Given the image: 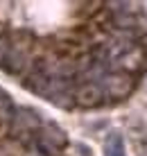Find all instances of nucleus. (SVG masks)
I'll use <instances>...</instances> for the list:
<instances>
[{"mask_svg": "<svg viewBox=\"0 0 147 156\" xmlns=\"http://www.w3.org/2000/svg\"><path fill=\"white\" fill-rule=\"evenodd\" d=\"M100 86H102L106 98L122 100V98H127V95L131 93L134 82H131V77H129L127 73H106L104 77H102Z\"/></svg>", "mask_w": 147, "mask_h": 156, "instance_id": "1", "label": "nucleus"}, {"mask_svg": "<svg viewBox=\"0 0 147 156\" xmlns=\"http://www.w3.org/2000/svg\"><path fill=\"white\" fill-rule=\"evenodd\" d=\"M104 90H102L100 82H86L81 84L77 90L73 93V100L77 102L79 106H84V109H93V106H100L102 102H104Z\"/></svg>", "mask_w": 147, "mask_h": 156, "instance_id": "2", "label": "nucleus"}, {"mask_svg": "<svg viewBox=\"0 0 147 156\" xmlns=\"http://www.w3.org/2000/svg\"><path fill=\"white\" fill-rule=\"evenodd\" d=\"M104 156H127L124 136L120 131H111L104 140Z\"/></svg>", "mask_w": 147, "mask_h": 156, "instance_id": "3", "label": "nucleus"}, {"mask_svg": "<svg viewBox=\"0 0 147 156\" xmlns=\"http://www.w3.org/2000/svg\"><path fill=\"white\" fill-rule=\"evenodd\" d=\"M7 43H5V39L2 36H0V66H2V61H5V55H7Z\"/></svg>", "mask_w": 147, "mask_h": 156, "instance_id": "4", "label": "nucleus"}]
</instances>
